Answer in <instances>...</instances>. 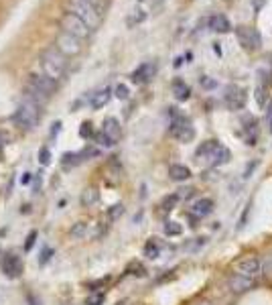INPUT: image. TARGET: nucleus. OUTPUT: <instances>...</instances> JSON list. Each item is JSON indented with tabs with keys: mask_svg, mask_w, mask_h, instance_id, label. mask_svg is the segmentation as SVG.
I'll use <instances>...</instances> for the list:
<instances>
[{
	"mask_svg": "<svg viewBox=\"0 0 272 305\" xmlns=\"http://www.w3.org/2000/svg\"><path fill=\"white\" fill-rule=\"evenodd\" d=\"M207 27L213 31V33H230L232 31V23L226 14H211L209 21H207Z\"/></svg>",
	"mask_w": 272,
	"mask_h": 305,
	"instance_id": "a211bd4d",
	"label": "nucleus"
},
{
	"mask_svg": "<svg viewBox=\"0 0 272 305\" xmlns=\"http://www.w3.org/2000/svg\"><path fill=\"white\" fill-rule=\"evenodd\" d=\"M79 137H81V139H94V137H96L90 122H83V124H81V128H79Z\"/></svg>",
	"mask_w": 272,
	"mask_h": 305,
	"instance_id": "473e14b6",
	"label": "nucleus"
},
{
	"mask_svg": "<svg viewBox=\"0 0 272 305\" xmlns=\"http://www.w3.org/2000/svg\"><path fill=\"white\" fill-rule=\"evenodd\" d=\"M224 102H226V106L230 110H244L246 102H248V94H246V90L242 86H236V83H232V86L226 88Z\"/></svg>",
	"mask_w": 272,
	"mask_h": 305,
	"instance_id": "1a4fd4ad",
	"label": "nucleus"
},
{
	"mask_svg": "<svg viewBox=\"0 0 272 305\" xmlns=\"http://www.w3.org/2000/svg\"><path fill=\"white\" fill-rule=\"evenodd\" d=\"M21 181H23V183H29V181H31V173H25V177H23Z\"/></svg>",
	"mask_w": 272,
	"mask_h": 305,
	"instance_id": "37998d69",
	"label": "nucleus"
},
{
	"mask_svg": "<svg viewBox=\"0 0 272 305\" xmlns=\"http://www.w3.org/2000/svg\"><path fill=\"white\" fill-rule=\"evenodd\" d=\"M211 212H213V199L211 197H201V199H197L193 206L189 208V216L193 220H201V218L209 216Z\"/></svg>",
	"mask_w": 272,
	"mask_h": 305,
	"instance_id": "ddd939ff",
	"label": "nucleus"
},
{
	"mask_svg": "<svg viewBox=\"0 0 272 305\" xmlns=\"http://www.w3.org/2000/svg\"><path fill=\"white\" fill-rule=\"evenodd\" d=\"M254 279H248V277H242V275H238V273H232L228 277V289L234 293V295H244L248 291L254 289Z\"/></svg>",
	"mask_w": 272,
	"mask_h": 305,
	"instance_id": "9d476101",
	"label": "nucleus"
},
{
	"mask_svg": "<svg viewBox=\"0 0 272 305\" xmlns=\"http://www.w3.org/2000/svg\"><path fill=\"white\" fill-rule=\"evenodd\" d=\"M222 147L217 141H205V143H201L199 147H197V151H195V157H197V161H205L207 165H209V161L213 159V155H215V151Z\"/></svg>",
	"mask_w": 272,
	"mask_h": 305,
	"instance_id": "2eb2a0df",
	"label": "nucleus"
},
{
	"mask_svg": "<svg viewBox=\"0 0 272 305\" xmlns=\"http://www.w3.org/2000/svg\"><path fill=\"white\" fill-rule=\"evenodd\" d=\"M114 96H116L118 100H126V98L130 96V92H128V86H124V83H118V86L114 88Z\"/></svg>",
	"mask_w": 272,
	"mask_h": 305,
	"instance_id": "2f4dec72",
	"label": "nucleus"
},
{
	"mask_svg": "<svg viewBox=\"0 0 272 305\" xmlns=\"http://www.w3.org/2000/svg\"><path fill=\"white\" fill-rule=\"evenodd\" d=\"M86 2L94 4V6H96V8H100V10H104V0H86Z\"/></svg>",
	"mask_w": 272,
	"mask_h": 305,
	"instance_id": "a19ab883",
	"label": "nucleus"
},
{
	"mask_svg": "<svg viewBox=\"0 0 272 305\" xmlns=\"http://www.w3.org/2000/svg\"><path fill=\"white\" fill-rule=\"evenodd\" d=\"M39 65H41V74H45L53 81H59L67 72V57H63L55 47H49L39 55Z\"/></svg>",
	"mask_w": 272,
	"mask_h": 305,
	"instance_id": "f257e3e1",
	"label": "nucleus"
},
{
	"mask_svg": "<svg viewBox=\"0 0 272 305\" xmlns=\"http://www.w3.org/2000/svg\"><path fill=\"white\" fill-rule=\"evenodd\" d=\"M181 197H179V193H173V195H167L165 199H163V203H161V208L165 210V212H171L175 206H177V201H179Z\"/></svg>",
	"mask_w": 272,
	"mask_h": 305,
	"instance_id": "bb28decb",
	"label": "nucleus"
},
{
	"mask_svg": "<svg viewBox=\"0 0 272 305\" xmlns=\"http://www.w3.org/2000/svg\"><path fill=\"white\" fill-rule=\"evenodd\" d=\"M165 234L167 236H181L183 234V226L179 222H167L165 224Z\"/></svg>",
	"mask_w": 272,
	"mask_h": 305,
	"instance_id": "cd10ccee",
	"label": "nucleus"
},
{
	"mask_svg": "<svg viewBox=\"0 0 272 305\" xmlns=\"http://www.w3.org/2000/svg\"><path fill=\"white\" fill-rule=\"evenodd\" d=\"M256 100H258V104L264 108L266 106V86L262 81H258V88H256Z\"/></svg>",
	"mask_w": 272,
	"mask_h": 305,
	"instance_id": "7c9ffc66",
	"label": "nucleus"
},
{
	"mask_svg": "<svg viewBox=\"0 0 272 305\" xmlns=\"http://www.w3.org/2000/svg\"><path fill=\"white\" fill-rule=\"evenodd\" d=\"M112 96H114V90H112L110 86L102 88V90H98L96 94H92L90 106H92L94 110H102V108H104V106H108V102L112 100Z\"/></svg>",
	"mask_w": 272,
	"mask_h": 305,
	"instance_id": "dca6fc26",
	"label": "nucleus"
},
{
	"mask_svg": "<svg viewBox=\"0 0 272 305\" xmlns=\"http://www.w3.org/2000/svg\"><path fill=\"white\" fill-rule=\"evenodd\" d=\"M157 76V63L155 61H146V63H140L136 70L132 72L130 79L134 83H148L152 77Z\"/></svg>",
	"mask_w": 272,
	"mask_h": 305,
	"instance_id": "9b49d317",
	"label": "nucleus"
},
{
	"mask_svg": "<svg viewBox=\"0 0 272 305\" xmlns=\"http://www.w3.org/2000/svg\"><path fill=\"white\" fill-rule=\"evenodd\" d=\"M27 299H29V305H41L39 301H35V297H33V295H29Z\"/></svg>",
	"mask_w": 272,
	"mask_h": 305,
	"instance_id": "79ce46f5",
	"label": "nucleus"
},
{
	"mask_svg": "<svg viewBox=\"0 0 272 305\" xmlns=\"http://www.w3.org/2000/svg\"><path fill=\"white\" fill-rule=\"evenodd\" d=\"M236 37H238V43L246 51H258L262 47V35L252 27H238Z\"/></svg>",
	"mask_w": 272,
	"mask_h": 305,
	"instance_id": "6e6552de",
	"label": "nucleus"
},
{
	"mask_svg": "<svg viewBox=\"0 0 272 305\" xmlns=\"http://www.w3.org/2000/svg\"><path fill=\"white\" fill-rule=\"evenodd\" d=\"M39 161H41V165H45V167L51 163V152H49L47 147H43V149L39 151Z\"/></svg>",
	"mask_w": 272,
	"mask_h": 305,
	"instance_id": "c9c22d12",
	"label": "nucleus"
},
{
	"mask_svg": "<svg viewBox=\"0 0 272 305\" xmlns=\"http://www.w3.org/2000/svg\"><path fill=\"white\" fill-rule=\"evenodd\" d=\"M201 86L205 90H213V88H217V81L211 77H201Z\"/></svg>",
	"mask_w": 272,
	"mask_h": 305,
	"instance_id": "e433bc0d",
	"label": "nucleus"
},
{
	"mask_svg": "<svg viewBox=\"0 0 272 305\" xmlns=\"http://www.w3.org/2000/svg\"><path fill=\"white\" fill-rule=\"evenodd\" d=\"M35 238H37V232H35V230L29 232L27 242H25V250H31V248H33V244H35Z\"/></svg>",
	"mask_w": 272,
	"mask_h": 305,
	"instance_id": "4c0bfd02",
	"label": "nucleus"
},
{
	"mask_svg": "<svg viewBox=\"0 0 272 305\" xmlns=\"http://www.w3.org/2000/svg\"><path fill=\"white\" fill-rule=\"evenodd\" d=\"M2 273L8 277V279H16L21 273H23V261L16 257V254H6L4 261H2Z\"/></svg>",
	"mask_w": 272,
	"mask_h": 305,
	"instance_id": "f8f14e48",
	"label": "nucleus"
},
{
	"mask_svg": "<svg viewBox=\"0 0 272 305\" xmlns=\"http://www.w3.org/2000/svg\"><path fill=\"white\" fill-rule=\"evenodd\" d=\"M161 254V244L155 240V238H150L146 244H144V257L146 259H157Z\"/></svg>",
	"mask_w": 272,
	"mask_h": 305,
	"instance_id": "5701e85b",
	"label": "nucleus"
},
{
	"mask_svg": "<svg viewBox=\"0 0 272 305\" xmlns=\"http://www.w3.org/2000/svg\"><path fill=\"white\" fill-rule=\"evenodd\" d=\"M228 161H230V151H228L226 147H219V149L215 151L213 159L209 161V165H211V167H217V165H222V163H228Z\"/></svg>",
	"mask_w": 272,
	"mask_h": 305,
	"instance_id": "4be33fe9",
	"label": "nucleus"
},
{
	"mask_svg": "<svg viewBox=\"0 0 272 305\" xmlns=\"http://www.w3.org/2000/svg\"><path fill=\"white\" fill-rule=\"evenodd\" d=\"M102 132H104L112 143H118L120 137H122V126H120V122H118L116 118H106L104 124H102Z\"/></svg>",
	"mask_w": 272,
	"mask_h": 305,
	"instance_id": "f3484780",
	"label": "nucleus"
},
{
	"mask_svg": "<svg viewBox=\"0 0 272 305\" xmlns=\"http://www.w3.org/2000/svg\"><path fill=\"white\" fill-rule=\"evenodd\" d=\"M98 199H100V193L94 188H88L86 191L81 193V206L83 208H92V206H96V203H98Z\"/></svg>",
	"mask_w": 272,
	"mask_h": 305,
	"instance_id": "412c9836",
	"label": "nucleus"
},
{
	"mask_svg": "<svg viewBox=\"0 0 272 305\" xmlns=\"http://www.w3.org/2000/svg\"><path fill=\"white\" fill-rule=\"evenodd\" d=\"M4 143H6V141H4V137H2V134H0V147H2Z\"/></svg>",
	"mask_w": 272,
	"mask_h": 305,
	"instance_id": "c03bdc74",
	"label": "nucleus"
},
{
	"mask_svg": "<svg viewBox=\"0 0 272 305\" xmlns=\"http://www.w3.org/2000/svg\"><path fill=\"white\" fill-rule=\"evenodd\" d=\"M234 273L242 275V277H248V279H254L256 281L260 275H262V261L258 257H254V254H248V257H242L240 261L234 263Z\"/></svg>",
	"mask_w": 272,
	"mask_h": 305,
	"instance_id": "0eeeda50",
	"label": "nucleus"
},
{
	"mask_svg": "<svg viewBox=\"0 0 272 305\" xmlns=\"http://www.w3.org/2000/svg\"><path fill=\"white\" fill-rule=\"evenodd\" d=\"M266 124H268V130L272 132V104H270V108L266 112Z\"/></svg>",
	"mask_w": 272,
	"mask_h": 305,
	"instance_id": "ea45409f",
	"label": "nucleus"
},
{
	"mask_svg": "<svg viewBox=\"0 0 272 305\" xmlns=\"http://www.w3.org/2000/svg\"><path fill=\"white\" fill-rule=\"evenodd\" d=\"M88 305H102L104 303V293H92L88 299H86Z\"/></svg>",
	"mask_w": 272,
	"mask_h": 305,
	"instance_id": "f704fd0d",
	"label": "nucleus"
},
{
	"mask_svg": "<svg viewBox=\"0 0 272 305\" xmlns=\"http://www.w3.org/2000/svg\"><path fill=\"white\" fill-rule=\"evenodd\" d=\"M173 94H175V98L179 102H185V100H189V96H191V88L187 86L183 79H175L173 81Z\"/></svg>",
	"mask_w": 272,
	"mask_h": 305,
	"instance_id": "aec40b11",
	"label": "nucleus"
},
{
	"mask_svg": "<svg viewBox=\"0 0 272 305\" xmlns=\"http://www.w3.org/2000/svg\"><path fill=\"white\" fill-rule=\"evenodd\" d=\"M59 25H61V31L69 33V35H73V37H77V39H81V41H86V39L92 35V33H94L86 23L79 19V16H75V14L69 12V10L63 12Z\"/></svg>",
	"mask_w": 272,
	"mask_h": 305,
	"instance_id": "39448f33",
	"label": "nucleus"
},
{
	"mask_svg": "<svg viewBox=\"0 0 272 305\" xmlns=\"http://www.w3.org/2000/svg\"><path fill=\"white\" fill-rule=\"evenodd\" d=\"M29 83H31V86H35L37 90L45 92L47 96H51V94L55 92V83H57V81L49 79L45 74H31V76H29Z\"/></svg>",
	"mask_w": 272,
	"mask_h": 305,
	"instance_id": "4468645a",
	"label": "nucleus"
},
{
	"mask_svg": "<svg viewBox=\"0 0 272 305\" xmlns=\"http://www.w3.org/2000/svg\"><path fill=\"white\" fill-rule=\"evenodd\" d=\"M79 161H83V159H81V152H65V155L61 157V163H63V167L77 165Z\"/></svg>",
	"mask_w": 272,
	"mask_h": 305,
	"instance_id": "393cba45",
	"label": "nucleus"
},
{
	"mask_svg": "<svg viewBox=\"0 0 272 305\" xmlns=\"http://www.w3.org/2000/svg\"><path fill=\"white\" fill-rule=\"evenodd\" d=\"M67 10L79 16L92 31H96L102 25V14H104V10L96 8L94 4L86 2V0H67Z\"/></svg>",
	"mask_w": 272,
	"mask_h": 305,
	"instance_id": "7ed1b4c3",
	"label": "nucleus"
},
{
	"mask_svg": "<svg viewBox=\"0 0 272 305\" xmlns=\"http://www.w3.org/2000/svg\"><path fill=\"white\" fill-rule=\"evenodd\" d=\"M197 305H211V303H207V301H199Z\"/></svg>",
	"mask_w": 272,
	"mask_h": 305,
	"instance_id": "a18cd8bd",
	"label": "nucleus"
},
{
	"mask_svg": "<svg viewBox=\"0 0 272 305\" xmlns=\"http://www.w3.org/2000/svg\"><path fill=\"white\" fill-rule=\"evenodd\" d=\"M132 268H134V270H138V277H144V267H142L140 263H132V265L128 267V270H132Z\"/></svg>",
	"mask_w": 272,
	"mask_h": 305,
	"instance_id": "58836bf2",
	"label": "nucleus"
},
{
	"mask_svg": "<svg viewBox=\"0 0 272 305\" xmlns=\"http://www.w3.org/2000/svg\"><path fill=\"white\" fill-rule=\"evenodd\" d=\"M94 141H96V145H98V147H104V149H112V147L116 145V143H112V141H110V139H108V137H106V134L102 132V130H100V132L96 134V137H94Z\"/></svg>",
	"mask_w": 272,
	"mask_h": 305,
	"instance_id": "c85d7f7f",
	"label": "nucleus"
},
{
	"mask_svg": "<svg viewBox=\"0 0 272 305\" xmlns=\"http://www.w3.org/2000/svg\"><path fill=\"white\" fill-rule=\"evenodd\" d=\"M39 120H41V106L37 102H33L31 98H23L14 112L16 126H21L23 130H33L39 124Z\"/></svg>",
	"mask_w": 272,
	"mask_h": 305,
	"instance_id": "f03ea898",
	"label": "nucleus"
},
{
	"mask_svg": "<svg viewBox=\"0 0 272 305\" xmlns=\"http://www.w3.org/2000/svg\"><path fill=\"white\" fill-rule=\"evenodd\" d=\"M122 214H124V206H122V203H116V206H112L108 210V220H112V222H114V220H118Z\"/></svg>",
	"mask_w": 272,
	"mask_h": 305,
	"instance_id": "c756f323",
	"label": "nucleus"
},
{
	"mask_svg": "<svg viewBox=\"0 0 272 305\" xmlns=\"http://www.w3.org/2000/svg\"><path fill=\"white\" fill-rule=\"evenodd\" d=\"M169 177H171L173 181H187V179L191 177V169L185 167V165L175 163V165L169 167Z\"/></svg>",
	"mask_w": 272,
	"mask_h": 305,
	"instance_id": "6ab92c4d",
	"label": "nucleus"
},
{
	"mask_svg": "<svg viewBox=\"0 0 272 305\" xmlns=\"http://www.w3.org/2000/svg\"><path fill=\"white\" fill-rule=\"evenodd\" d=\"M55 49L59 51L63 57H75V55L81 53L83 41L73 37V35H69V33H65V31H59L57 37H55Z\"/></svg>",
	"mask_w": 272,
	"mask_h": 305,
	"instance_id": "423d86ee",
	"label": "nucleus"
},
{
	"mask_svg": "<svg viewBox=\"0 0 272 305\" xmlns=\"http://www.w3.org/2000/svg\"><path fill=\"white\" fill-rule=\"evenodd\" d=\"M159 2H163V0H159Z\"/></svg>",
	"mask_w": 272,
	"mask_h": 305,
	"instance_id": "49530a36",
	"label": "nucleus"
},
{
	"mask_svg": "<svg viewBox=\"0 0 272 305\" xmlns=\"http://www.w3.org/2000/svg\"><path fill=\"white\" fill-rule=\"evenodd\" d=\"M171 134L179 141V143H191L195 139V128L191 124V120L187 116L179 114L177 108H171Z\"/></svg>",
	"mask_w": 272,
	"mask_h": 305,
	"instance_id": "20e7f679",
	"label": "nucleus"
},
{
	"mask_svg": "<svg viewBox=\"0 0 272 305\" xmlns=\"http://www.w3.org/2000/svg\"><path fill=\"white\" fill-rule=\"evenodd\" d=\"M262 277H266L268 281H272V252L266 254L262 259Z\"/></svg>",
	"mask_w": 272,
	"mask_h": 305,
	"instance_id": "a878e982",
	"label": "nucleus"
},
{
	"mask_svg": "<svg viewBox=\"0 0 272 305\" xmlns=\"http://www.w3.org/2000/svg\"><path fill=\"white\" fill-rule=\"evenodd\" d=\"M144 19H146L144 10H140V8H138V10H134V14H132L130 19H128V25H130V27H132V25H138V23H142Z\"/></svg>",
	"mask_w": 272,
	"mask_h": 305,
	"instance_id": "72a5a7b5",
	"label": "nucleus"
},
{
	"mask_svg": "<svg viewBox=\"0 0 272 305\" xmlns=\"http://www.w3.org/2000/svg\"><path fill=\"white\" fill-rule=\"evenodd\" d=\"M69 234L73 236V238H77V240H83V238L88 236V224H86V222H77V224H73L71 230H69Z\"/></svg>",
	"mask_w": 272,
	"mask_h": 305,
	"instance_id": "b1692460",
	"label": "nucleus"
}]
</instances>
